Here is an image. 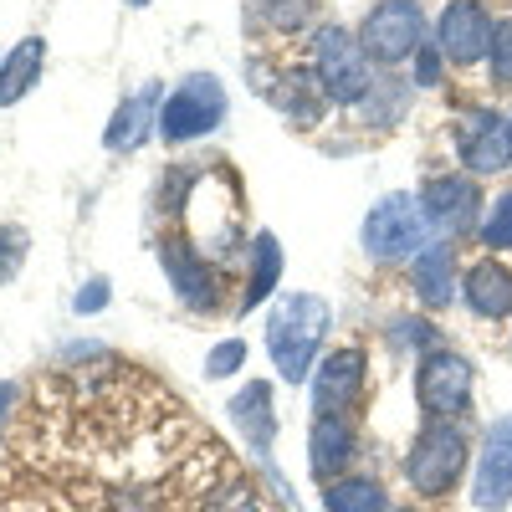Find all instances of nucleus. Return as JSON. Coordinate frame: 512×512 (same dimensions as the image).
Masks as SVG:
<instances>
[{
    "label": "nucleus",
    "instance_id": "f257e3e1",
    "mask_svg": "<svg viewBox=\"0 0 512 512\" xmlns=\"http://www.w3.org/2000/svg\"><path fill=\"white\" fill-rule=\"evenodd\" d=\"M236 472L164 384L98 359L31 384L0 446V512H200Z\"/></svg>",
    "mask_w": 512,
    "mask_h": 512
},
{
    "label": "nucleus",
    "instance_id": "f03ea898",
    "mask_svg": "<svg viewBox=\"0 0 512 512\" xmlns=\"http://www.w3.org/2000/svg\"><path fill=\"white\" fill-rule=\"evenodd\" d=\"M328 323H333V313H328L323 297H313V292H292V297H282V303L272 308V318H267V349H272V364H277V374L287 384L308 379V369H313V359L323 349Z\"/></svg>",
    "mask_w": 512,
    "mask_h": 512
},
{
    "label": "nucleus",
    "instance_id": "7ed1b4c3",
    "mask_svg": "<svg viewBox=\"0 0 512 512\" xmlns=\"http://www.w3.org/2000/svg\"><path fill=\"white\" fill-rule=\"evenodd\" d=\"M466 472V431L451 420H425L420 436L410 441V456H405V477L420 497H446Z\"/></svg>",
    "mask_w": 512,
    "mask_h": 512
},
{
    "label": "nucleus",
    "instance_id": "20e7f679",
    "mask_svg": "<svg viewBox=\"0 0 512 512\" xmlns=\"http://www.w3.org/2000/svg\"><path fill=\"white\" fill-rule=\"evenodd\" d=\"M313 67H318V88L328 103H359L369 93V57L344 26H323L313 41Z\"/></svg>",
    "mask_w": 512,
    "mask_h": 512
},
{
    "label": "nucleus",
    "instance_id": "39448f33",
    "mask_svg": "<svg viewBox=\"0 0 512 512\" xmlns=\"http://www.w3.org/2000/svg\"><path fill=\"white\" fill-rule=\"evenodd\" d=\"M364 246L369 256H420L425 246H431V216H425V205L410 200V195H390V200H379L369 210V221H364Z\"/></svg>",
    "mask_w": 512,
    "mask_h": 512
},
{
    "label": "nucleus",
    "instance_id": "423d86ee",
    "mask_svg": "<svg viewBox=\"0 0 512 512\" xmlns=\"http://www.w3.org/2000/svg\"><path fill=\"white\" fill-rule=\"evenodd\" d=\"M221 118H226V88L210 72H195V77H185L180 88L169 93V103L159 113V134L169 144H185V139L210 134Z\"/></svg>",
    "mask_w": 512,
    "mask_h": 512
},
{
    "label": "nucleus",
    "instance_id": "0eeeda50",
    "mask_svg": "<svg viewBox=\"0 0 512 512\" xmlns=\"http://www.w3.org/2000/svg\"><path fill=\"white\" fill-rule=\"evenodd\" d=\"M472 400V364L451 349H425L415 369V405L425 420H451Z\"/></svg>",
    "mask_w": 512,
    "mask_h": 512
},
{
    "label": "nucleus",
    "instance_id": "6e6552de",
    "mask_svg": "<svg viewBox=\"0 0 512 512\" xmlns=\"http://www.w3.org/2000/svg\"><path fill=\"white\" fill-rule=\"evenodd\" d=\"M359 47L374 62H405L425 47V16L415 0H379V6L364 16Z\"/></svg>",
    "mask_w": 512,
    "mask_h": 512
},
{
    "label": "nucleus",
    "instance_id": "1a4fd4ad",
    "mask_svg": "<svg viewBox=\"0 0 512 512\" xmlns=\"http://www.w3.org/2000/svg\"><path fill=\"white\" fill-rule=\"evenodd\" d=\"M456 154L472 175H492V169H507L512 164V118L492 113V108H477L466 113L461 128H456Z\"/></svg>",
    "mask_w": 512,
    "mask_h": 512
},
{
    "label": "nucleus",
    "instance_id": "9d476101",
    "mask_svg": "<svg viewBox=\"0 0 512 512\" xmlns=\"http://www.w3.org/2000/svg\"><path fill=\"white\" fill-rule=\"evenodd\" d=\"M472 507L477 512H507L512 507V415L492 420V431L477 456L472 477Z\"/></svg>",
    "mask_w": 512,
    "mask_h": 512
},
{
    "label": "nucleus",
    "instance_id": "9b49d317",
    "mask_svg": "<svg viewBox=\"0 0 512 512\" xmlns=\"http://www.w3.org/2000/svg\"><path fill=\"white\" fill-rule=\"evenodd\" d=\"M492 31L497 26H492L482 0H451V6L441 11V21H436V47H441L446 62L466 67V62H477L482 52H492Z\"/></svg>",
    "mask_w": 512,
    "mask_h": 512
},
{
    "label": "nucleus",
    "instance_id": "f8f14e48",
    "mask_svg": "<svg viewBox=\"0 0 512 512\" xmlns=\"http://www.w3.org/2000/svg\"><path fill=\"white\" fill-rule=\"evenodd\" d=\"M364 390V354L359 349H338L318 364V379H313V410L318 420H344L354 410Z\"/></svg>",
    "mask_w": 512,
    "mask_h": 512
},
{
    "label": "nucleus",
    "instance_id": "ddd939ff",
    "mask_svg": "<svg viewBox=\"0 0 512 512\" xmlns=\"http://www.w3.org/2000/svg\"><path fill=\"white\" fill-rule=\"evenodd\" d=\"M420 205H425V216H431V226L461 236L466 226L477 221L482 195H477L472 175H431V180H425V190H420Z\"/></svg>",
    "mask_w": 512,
    "mask_h": 512
},
{
    "label": "nucleus",
    "instance_id": "4468645a",
    "mask_svg": "<svg viewBox=\"0 0 512 512\" xmlns=\"http://www.w3.org/2000/svg\"><path fill=\"white\" fill-rule=\"evenodd\" d=\"M159 262H164L169 282L180 287V297L190 308H216V272L205 267V256L190 241H180V236L159 241Z\"/></svg>",
    "mask_w": 512,
    "mask_h": 512
},
{
    "label": "nucleus",
    "instance_id": "2eb2a0df",
    "mask_svg": "<svg viewBox=\"0 0 512 512\" xmlns=\"http://www.w3.org/2000/svg\"><path fill=\"white\" fill-rule=\"evenodd\" d=\"M231 415L241 425V436L251 451H272V436H277V410H272V384L267 379H251L246 390L231 400Z\"/></svg>",
    "mask_w": 512,
    "mask_h": 512
},
{
    "label": "nucleus",
    "instance_id": "dca6fc26",
    "mask_svg": "<svg viewBox=\"0 0 512 512\" xmlns=\"http://www.w3.org/2000/svg\"><path fill=\"white\" fill-rule=\"evenodd\" d=\"M308 461H313V477H318L323 487H333L338 472L354 461V431H349V420H313Z\"/></svg>",
    "mask_w": 512,
    "mask_h": 512
},
{
    "label": "nucleus",
    "instance_id": "f3484780",
    "mask_svg": "<svg viewBox=\"0 0 512 512\" xmlns=\"http://www.w3.org/2000/svg\"><path fill=\"white\" fill-rule=\"evenodd\" d=\"M461 297L477 318H507L512 313V272L502 262H477L472 272H466Z\"/></svg>",
    "mask_w": 512,
    "mask_h": 512
},
{
    "label": "nucleus",
    "instance_id": "a211bd4d",
    "mask_svg": "<svg viewBox=\"0 0 512 512\" xmlns=\"http://www.w3.org/2000/svg\"><path fill=\"white\" fill-rule=\"evenodd\" d=\"M410 277H415V292L425 308H441L451 303V287H456V251L451 246H425L415 262H410Z\"/></svg>",
    "mask_w": 512,
    "mask_h": 512
},
{
    "label": "nucleus",
    "instance_id": "6ab92c4d",
    "mask_svg": "<svg viewBox=\"0 0 512 512\" xmlns=\"http://www.w3.org/2000/svg\"><path fill=\"white\" fill-rule=\"evenodd\" d=\"M41 62H47V41L41 36H26L21 47L0 62V108H11L31 93V82L41 77Z\"/></svg>",
    "mask_w": 512,
    "mask_h": 512
},
{
    "label": "nucleus",
    "instance_id": "aec40b11",
    "mask_svg": "<svg viewBox=\"0 0 512 512\" xmlns=\"http://www.w3.org/2000/svg\"><path fill=\"white\" fill-rule=\"evenodd\" d=\"M149 128H154V88L139 93V98H128V103H118L103 144H108V149H139V144L149 139Z\"/></svg>",
    "mask_w": 512,
    "mask_h": 512
},
{
    "label": "nucleus",
    "instance_id": "412c9836",
    "mask_svg": "<svg viewBox=\"0 0 512 512\" xmlns=\"http://www.w3.org/2000/svg\"><path fill=\"white\" fill-rule=\"evenodd\" d=\"M277 272H282V251H277V241L262 231V236L251 241V277H246V287H241V313H251V308L277 287Z\"/></svg>",
    "mask_w": 512,
    "mask_h": 512
},
{
    "label": "nucleus",
    "instance_id": "4be33fe9",
    "mask_svg": "<svg viewBox=\"0 0 512 512\" xmlns=\"http://www.w3.org/2000/svg\"><path fill=\"white\" fill-rule=\"evenodd\" d=\"M323 512H384V487L369 477H344L323 492Z\"/></svg>",
    "mask_w": 512,
    "mask_h": 512
},
{
    "label": "nucleus",
    "instance_id": "5701e85b",
    "mask_svg": "<svg viewBox=\"0 0 512 512\" xmlns=\"http://www.w3.org/2000/svg\"><path fill=\"white\" fill-rule=\"evenodd\" d=\"M236 369H246V344H241V338H226V344H216L205 354V374L210 379H226Z\"/></svg>",
    "mask_w": 512,
    "mask_h": 512
},
{
    "label": "nucleus",
    "instance_id": "b1692460",
    "mask_svg": "<svg viewBox=\"0 0 512 512\" xmlns=\"http://www.w3.org/2000/svg\"><path fill=\"white\" fill-rule=\"evenodd\" d=\"M482 241H487V246H512V190L497 195L492 216L482 221Z\"/></svg>",
    "mask_w": 512,
    "mask_h": 512
},
{
    "label": "nucleus",
    "instance_id": "393cba45",
    "mask_svg": "<svg viewBox=\"0 0 512 512\" xmlns=\"http://www.w3.org/2000/svg\"><path fill=\"white\" fill-rule=\"evenodd\" d=\"M26 262V231L21 226H6L0 231V282H11Z\"/></svg>",
    "mask_w": 512,
    "mask_h": 512
},
{
    "label": "nucleus",
    "instance_id": "a878e982",
    "mask_svg": "<svg viewBox=\"0 0 512 512\" xmlns=\"http://www.w3.org/2000/svg\"><path fill=\"white\" fill-rule=\"evenodd\" d=\"M262 16L277 31H297V26L308 21V0H262Z\"/></svg>",
    "mask_w": 512,
    "mask_h": 512
},
{
    "label": "nucleus",
    "instance_id": "bb28decb",
    "mask_svg": "<svg viewBox=\"0 0 512 512\" xmlns=\"http://www.w3.org/2000/svg\"><path fill=\"white\" fill-rule=\"evenodd\" d=\"M492 77L512 82V16L497 21V31H492Z\"/></svg>",
    "mask_w": 512,
    "mask_h": 512
},
{
    "label": "nucleus",
    "instance_id": "cd10ccee",
    "mask_svg": "<svg viewBox=\"0 0 512 512\" xmlns=\"http://www.w3.org/2000/svg\"><path fill=\"white\" fill-rule=\"evenodd\" d=\"M103 303H108V282H103V277H93L88 287L77 292V313H98Z\"/></svg>",
    "mask_w": 512,
    "mask_h": 512
},
{
    "label": "nucleus",
    "instance_id": "c85d7f7f",
    "mask_svg": "<svg viewBox=\"0 0 512 512\" xmlns=\"http://www.w3.org/2000/svg\"><path fill=\"white\" fill-rule=\"evenodd\" d=\"M415 72H420V82H436L441 77V47H420L415 52Z\"/></svg>",
    "mask_w": 512,
    "mask_h": 512
},
{
    "label": "nucleus",
    "instance_id": "c756f323",
    "mask_svg": "<svg viewBox=\"0 0 512 512\" xmlns=\"http://www.w3.org/2000/svg\"><path fill=\"white\" fill-rule=\"evenodd\" d=\"M11 405H16V384H0V446H6V425H11Z\"/></svg>",
    "mask_w": 512,
    "mask_h": 512
},
{
    "label": "nucleus",
    "instance_id": "7c9ffc66",
    "mask_svg": "<svg viewBox=\"0 0 512 512\" xmlns=\"http://www.w3.org/2000/svg\"><path fill=\"white\" fill-rule=\"evenodd\" d=\"M128 6H149V0H128Z\"/></svg>",
    "mask_w": 512,
    "mask_h": 512
},
{
    "label": "nucleus",
    "instance_id": "2f4dec72",
    "mask_svg": "<svg viewBox=\"0 0 512 512\" xmlns=\"http://www.w3.org/2000/svg\"><path fill=\"white\" fill-rule=\"evenodd\" d=\"M400 512H410V507H400Z\"/></svg>",
    "mask_w": 512,
    "mask_h": 512
}]
</instances>
